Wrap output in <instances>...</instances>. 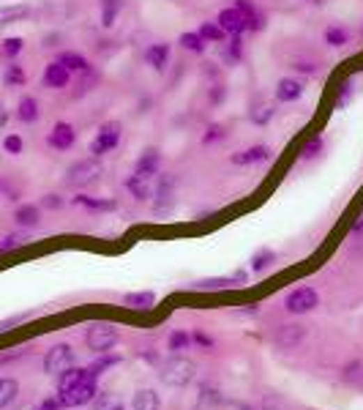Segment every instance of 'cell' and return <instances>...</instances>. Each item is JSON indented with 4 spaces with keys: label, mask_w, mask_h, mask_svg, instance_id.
<instances>
[{
    "label": "cell",
    "mask_w": 363,
    "mask_h": 410,
    "mask_svg": "<svg viewBox=\"0 0 363 410\" xmlns=\"http://www.w3.org/2000/svg\"><path fill=\"white\" fill-rule=\"evenodd\" d=\"M132 410H159V394L150 388L137 391L132 400Z\"/></svg>",
    "instance_id": "21"
},
{
    "label": "cell",
    "mask_w": 363,
    "mask_h": 410,
    "mask_svg": "<svg viewBox=\"0 0 363 410\" xmlns=\"http://www.w3.org/2000/svg\"><path fill=\"white\" fill-rule=\"evenodd\" d=\"M123 304H126L129 309H139V312H145V309H150V307L156 304V295H153V293H148V290H142V293H129V295H123Z\"/></svg>",
    "instance_id": "20"
},
{
    "label": "cell",
    "mask_w": 363,
    "mask_h": 410,
    "mask_svg": "<svg viewBox=\"0 0 363 410\" xmlns=\"http://www.w3.org/2000/svg\"><path fill=\"white\" fill-rule=\"evenodd\" d=\"M6 124H8V110L0 104V129H6Z\"/></svg>",
    "instance_id": "48"
},
{
    "label": "cell",
    "mask_w": 363,
    "mask_h": 410,
    "mask_svg": "<svg viewBox=\"0 0 363 410\" xmlns=\"http://www.w3.org/2000/svg\"><path fill=\"white\" fill-rule=\"evenodd\" d=\"M68 74H71V71H68L66 66H61L55 61V64H49L44 68V85L61 91V88H66L68 85Z\"/></svg>",
    "instance_id": "12"
},
{
    "label": "cell",
    "mask_w": 363,
    "mask_h": 410,
    "mask_svg": "<svg viewBox=\"0 0 363 410\" xmlns=\"http://www.w3.org/2000/svg\"><path fill=\"white\" fill-rule=\"evenodd\" d=\"M159 164H162V156H159V151H145L139 161H137V175L139 178H145V181H150L156 173H159Z\"/></svg>",
    "instance_id": "14"
},
{
    "label": "cell",
    "mask_w": 363,
    "mask_h": 410,
    "mask_svg": "<svg viewBox=\"0 0 363 410\" xmlns=\"http://www.w3.org/2000/svg\"><path fill=\"white\" fill-rule=\"evenodd\" d=\"M3 151L11 154V156H20V154H22V137H20V134H8V137L3 140Z\"/></svg>",
    "instance_id": "39"
},
{
    "label": "cell",
    "mask_w": 363,
    "mask_h": 410,
    "mask_svg": "<svg viewBox=\"0 0 363 410\" xmlns=\"http://www.w3.org/2000/svg\"><path fill=\"white\" fill-rule=\"evenodd\" d=\"M222 137H224V129L219 126V124H213V126H208L205 137H202V142H205V145H210V142H219Z\"/></svg>",
    "instance_id": "41"
},
{
    "label": "cell",
    "mask_w": 363,
    "mask_h": 410,
    "mask_svg": "<svg viewBox=\"0 0 363 410\" xmlns=\"http://www.w3.org/2000/svg\"><path fill=\"white\" fill-rule=\"evenodd\" d=\"M317 304H320V293H317L314 287H295V290L287 295V301H284V307H287L290 315H306V312H311Z\"/></svg>",
    "instance_id": "5"
},
{
    "label": "cell",
    "mask_w": 363,
    "mask_h": 410,
    "mask_svg": "<svg viewBox=\"0 0 363 410\" xmlns=\"http://www.w3.org/2000/svg\"><path fill=\"white\" fill-rule=\"evenodd\" d=\"M17 118H20L22 124H36V121H38V101H36L33 96H25V98L20 101Z\"/></svg>",
    "instance_id": "23"
},
{
    "label": "cell",
    "mask_w": 363,
    "mask_h": 410,
    "mask_svg": "<svg viewBox=\"0 0 363 410\" xmlns=\"http://www.w3.org/2000/svg\"><path fill=\"white\" fill-rule=\"evenodd\" d=\"M199 36H202L205 41H224L227 33L219 28V22H202V25H199Z\"/></svg>",
    "instance_id": "30"
},
{
    "label": "cell",
    "mask_w": 363,
    "mask_h": 410,
    "mask_svg": "<svg viewBox=\"0 0 363 410\" xmlns=\"http://www.w3.org/2000/svg\"><path fill=\"white\" fill-rule=\"evenodd\" d=\"M93 402H96V410H126L123 397L115 391H101V394H96Z\"/></svg>",
    "instance_id": "24"
},
{
    "label": "cell",
    "mask_w": 363,
    "mask_h": 410,
    "mask_svg": "<svg viewBox=\"0 0 363 410\" xmlns=\"http://www.w3.org/2000/svg\"><path fill=\"white\" fill-rule=\"evenodd\" d=\"M41 205L49 208V211H58V208H63V197H58V194H44Z\"/></svg>",
    "instance_id": "42"
},
{
    "label": "cell",
    "mask_w": 363,
    "mask_h": 410,
    "mask_svg": "<svg viewBox=\"0 0 363 410\" xmlns=\"http://www.w3.org/2000/svg\"><path fill=\"white\" fill-rule=\"evenodd\" d=\"M71 367H74V350H71V345H55L47 350V356H44V372L63 375Z\"/></svg>",
    "instance_id": "6"
},
{
    "label": "cell",
    "mask_w": 363,
    "mask_h": 410,
    "mask_svg": "<svg viewBox=\"0 0 363 410\" xmlns=\"http://www.w3.org/2000/svg\"><path fill=\"white\" fill-rule=\"evenodd\" d=\"M58 408H63V405H61V400H47V402H44L38 410H58Z\"/></svg>",
    "instance_id": "47"
},
{
    "label": "cell",
    "mask_w": 363,
    "mask_h": 410,
    "mask_svg": "<svg viewBox=\"0 0 363 410\" xmlns=\"http://www.w3.org/2000/svg\"><path fill=\"white\" fill-rule=\"evenodd\" d=\"M0 194H3L6 200H17V197H20V191L14 189V186H8L6 181H0Z\"/></svg>",
    "instance_id": "45"
},
{
    "label": "cell",
    "mask_w": 363,
    "mask_h": 410,
    "mask_svg": "<svg viewBox=\"0 0 363 410\" xmlns=\"http://www.w3.org/2000/svg\"><path fill=\"white\" fill-rule=\"evenodd\" d=\"M320 151H323V140H320V137H314V140H311V142L303 148V159H314L317 154H320Z\"/></svg>",
    "instance_id": "43"
},
{
    "label": "cell",
    "mask_w": 363,
    "mask_h": 410,
    "mask_svg": "<svg viewBox=\"0 0 363 410\" xmlns=\"http://www.w3.org/2000/svg\"><path fill=\"white\" fill-rule=\"evenodd\" d=\"M194 375H197V364L192 358H186V356H172L162 367V380L167 386H175V388L189 386L194 380Z\"/></svg>",
    "instance_id": "1"
},
{
    "label": "cell",
    "mask_w": 363,
    "mask_h": 410,
    "mask_svg": "<svg viewBox=\"0 0 363 410\" xmlns=\"http://www.w3.org/2000/svg\"><path fill=\"white\" fill-rule=\"evenodd\" d=\"M74 203L77 205H85V208H93V211H112L115 208V203H104V200H91V197H74Z\"/></svg>",
    "instance_id": "35"
},
{
    "label": "cell",
    "mask_w": 363,
    "mask_h": 410,
    "mask_svg": "<svg viewBox=\"0 0 363 410\" xmlns=\"http://www.w3.org/2000/svg\"><path fill=\"white\" fill-rule=\"evenodd\" d=\"M227 58H230L232 64H238V61H240V38H238V36H232V44H230V50H227Z\"/></svg>",
    "instance_id": "44"
},
{
    "label": "cell",
    "mask_w": 363,
    "mask_h": 410,
    "mask_svg": "<svg viewBox=\"0 0 363 410\" xmlns=\"http://www.w3.org/2000/svg\"><path fill=\"white\" fill-rule=\"evenodd\" d=\"M3 82H6L8 88H20V85H25V71H22V66H20V64H8V66H6Z\"/></svg>",
    "instance_id": "28"
},
{
    "label": "cell",
    "mask_w": 363,
    "mask_h": 410,
    "mask_svg": "<svg viewBox=\"0 0 363 410\" xmlns=\"http://www.w3.org/2000/svg\"><path fill=\"white\" fill-rule=\"evenodd\" d=\"M273 260H276V254L270 252V249H263V252H257L252 257V268H254V271H265Z\"/></svg>",
    "instance_id": "38"
},
{
    "label": "cell",
    "mask_w": 363,
    "mask_h": 410,
    "mask_svg": "<svg viewBox=\"0 0 363 410\" xmlns=\"http://www.w3.org/2000/svg\"><path fill=\"white\" fill-rule=\"evenodd\" d=\"M58 64L66 66L68 71H85V68H91L88 58L79 55V52H61V55H58Z\"/></svg>",
    "instance_id": "26"
},
{
    "label": "cell",
    "mask_w": 363,
    "mask_h": 410,
    "mask_svg": "<svg viewBox=\"0 0 363 410\" xmlns=\"http://www.w3.org/2000/svg\"><path fill=\"white\" fill-rule=\"evenodd\" d=\"M175 178L169 175V178H162V186L156 191V203H153V214L156 217H167V214H172V208H175Z\"/></svg>",
    "instance_id": "8"
},
{
    "label": "cell",
    "mask_w": 363,
    "mask_h": 410,
    "mask_svg": "<svg viewBox=\"0 0 363 410\" xmlns=\"http://www.w3.org/2000/svg\"><path fill=\"white\" fill-rule=\"evenodd\" d=\"M101 161L96 156L91 159H82V161H77V164H71L66 173V181L71 184V186H91V184H96L101 178Z\"/></svg>",
    "instance_id": "2"
},
{
    "label": "cell",
    "mask_w": 363,
    "mask_h": 410,
    "mask_svg": "<svg viewBox=\"0 0 363 410\" xmlns=\"http://www.w3.org/2000/svg\"><path fill=\"white\" fill-rule=\"evenodd\" d=\"M273 112H276V107H273V104H263V107H257V110L252 112V121H254L257 126H265V124L273 118Z\"/></svg>",
    "instance_id": "36"
},
{
    "label": "cell",
    "mask_w": 363,
    "mask_h": 410,
    "mask_svg": "<svg viewBox=\"0 0 363 410\" xmlns=\"http://www.w3.org/2000/svg\"><path fill=\"white\" fill-rule=\"evenodd\" d=\"M121 11H123V0H101V25L112 28Z\"/></svg>",
    "instance_id": "22"
},
{
    "label": "cell",
    "mask_w": 363,
    "mask_h": 410,
    "mask_svg": "<svg viewBox=\"0 0 363 410\" xmlns=\"http://www.w3.org/2000/svg\"><path fill=\"white\" fill-rule=\"evenodd\" d=\"M180 44H183L186 50H192V52H197L199 55V52H205V44H208V41H205L199 33H183V36H180Z\"/></svg>",
    "instance_id": "31"
},
{
    "label": "cell",
    "mask_w": 363,
    "mask_h": 410,
    "mask_svg": "<svg viewBox=\"0 0 363 410\" xmlns=\"http://www.w3.org/2000/svg\"><path fill=\"white\" fill-rule=\"evenodd\" d=\"M189 345H192V337L183 334V331H175V334L169 337V347H172V350H189Z\"/></svg>",
    "instance_id": "40"
},
{
    "label": "cell",
    "mask_w": 363,
    "mask_h": 410,
    "mask_svg": "<svg viewBox=\"0 0 363 410\" xmlns=\"http://www.w3.org/2000/svg\"><path fill=\"white\" fill-rule=\"evenodd\" d=\"M33 14L31 6L25 3H11V6H0V25H14V22H22Z\"/></svg>",
    "instance_id": "11"
},
{
    "label": "cell",
    "mask_w": 363,
    "mask_h": 410,
    "mask_svg": "<svg viewBox=\"0 0 363 410\" xmlns=\"http://www.w3.org/2000/svg\"><path fill=\"white\" fill-rule=\"evenodd\" d=\"M14 219L20 227H25V230H33L41 224V211L36 208V205H20L17 208V214H14Z\"/></svg>",
    "instance_id": "19"
},
{
    "label": "cell",
    "mask_w": 363,
    "mask_h": 410,
    "mask_svg": "<svg viewBox=\"0 0 363 410\" xmlns=\"http://www.w3.org/2000/svg\"><path fill=\"white\" fill-rule=\"evenodd\" d=\"M145 61L153 66L156 71H162L167 64H169V44H150L148 50H145Z\"/></svg>",
    "instance_id": "17"
},
{
    "label": "cell",
    "mask_w": 363,
    "mask_h": 410,
    "mask_svg": "<svg viewBox=\"0 0 363 410\" xmlns=\"http://www.w3.org/2000/svg\"><path fill=\"white\" fill-rule=\"evenodd\" d=\"M219 28L224 33H230V36H240V33L246 31V17L232 6V8H224L222 14H219Z\"/></svg>",
    "instance_id": "10"
},
{
    "label": "cell",
    "mask_w": 363,
    "mask_h": 410,
    "mask_svg": "<svg viewBox=\"0 0 363 410\" xmlns=\"http://www.w3.org/2000/svg\"><path fill=\"white\" fill-rule=\"evenodd\" d=\"M270 159V148L268 145H254V148H246L240 154H232V164H257V161H268Z\"/></svg>",
    "instance_id": "15"
},
{
    "label": "cell",
    "mask_w": 363,
    "mask_h": 410,
    "mask_svg": "<svg viewBox=\"0 0 363 410\" xmlns=\"http://www.w3.org/2000/svg\"><path fill=\"white\" fill-rule=\"evenodd\" d=\"M126 189L132 191L137 200H150V197H153V191H150V186H148V181H145V178H139L137 173H134L132 178L126 181Z\"/></svg>",
    "instance_id": "27"
},
{
    "label": "cell",
    "mask_w": 363,
    "mask_h": 410,
    "mask_svg": "<svg viewBox=\"0 0 363 410\" xmlns=\"http://www.w3.org/2000/svg\"><path fill=\"white\" fill-rule=\"evenodd\" d=\"M82 74H85V80H82V82L77 85V91H74V96H77V98H79V96H85V94H88V91H93V85L99 82V74H96V71H91V68H85Z\"/></svg>",
    "instance_id": "34"
},
{
    "label": "cell",
    "mask_w": 363,
    "mask_h": 410,
    "mask_svg": "<svg viewBox=\"0 0 363 410\" xmlns=\"http://www.w3.org/2000/svg\"><path fill=\"white\" fill-rule=\"evenodd\" d=\"M118 339H121L118 328H115V325H107V323L91 325V328H88V337H85V342H88V347H91L93 353H107V350H112V347L118 345Z\"/></svg>",
    "instance_id": "3"
},
{
    "label": "cell",
    "mask_w": 363,
    "mask_h": 410,
    "mask_svg": "<svg viewBox=\"0 0 363 410\" xmlns=\"http://www.w3.org/2000/svg\"><path fill=\"white\" fill-rule=\"evenodd\" d=\"M300 96H303V85L298 80H290V77L279 80V85H276V98L279 101H298Z\"/></svg>",
    "instance_id": "18"
},
{
    "label": "cell",
    "mask_w": 363,
    "mask_h": 410,
    "mask_svg": "<svg viewBox=\"0 0 363 410\" xmlns=\"http://www.w3.org/2000/svg\"><path fill=\"white\" fill-rule=\"evenodd\" d=\"M306 337V328L303 325H295V323H287V325H281L279 328V334H276V345L279 347H298V342Z\"/></svg>",
    "instance_id": "13"
},
{
    "label": "cell",
    "mask_w": 363,
    "mask_h": 410,
    "mask_svg": "<svg viewBox=\"0 0 363 410\" xmlns=\"http://www.w3.org/2000/svg\"><path fill=\"white\" fill-rule=\"evenodd\" d=\"M22 47H25V41H22L20 36H14V38H6V41H3L0 52H3V58H6V61H14V58L22 52Z\"/></svg>",
    "instance_id": "29"
},
{
    "label": "cell",
    "mask_w": 363,
    "mask_h": 410,
    "mask_svg": "<svg viewBox=\"0 0 363 410\" xmlns=\"http://www.w3.org/2000/svg\"><path fill=\"white\" fill-rule=\"evenodd\" d=\"M20 394V383L14 378H0V408H8Z\"/></svg>",
    "instance_id": "25"
},
{
    "label": "cell",
    "mask_w": 363,
    "mask_h": 410,
    "mask_svg": "<svg viewBox=\"0 0 363 410\" xmlns=\"http://www.w3.org/2000/svg\"><path fill=\"white\" fill-rule=\"evenodd\" d=\"M353 233H363V217L355 221V224H353Z\"/></svg>",
    "instance_id": "50"
},
{
    "label": "cell",
    "mask_w": 363,
    "mask_h": 410,
    "mask_svg": "<svg viewBox=\"0 0 363 410\" xmlns=\"http://www.w3.org/2000/svg\"><path fill=\"white\" fill-rule=\"evenodd\" d=\"M235 8H238L240 14H249V11H254V3H249V0H235Z\"/></svg>",
    "instance_id": "46"
},
{
    "label": "cell",
    "mask_w": 363,
    "mask_h": 410,
    "mask_svg": "<svg viewBox=\"0 0 363 410\" xmlns=\"http://www.w3.org/2000/svg\"><path fill=\"white\" fill-rule=\"evenodd\" d=\"M347 38H350V36H347L344 28H328V31H325V41H328L330 47H344Z\"/></svg>",
    "instance_id": "37"
},
{
    "label": "cell",
    "mask_w": 363,
    "mask_h": 410,
    "mask_svg": "<svg viewBox=\"0 0 363 410\" xmlns=\"http://www.w3.org/2000/svg\"><path fill=\"white\" fill-rule=\"evenodd\" d=\"M93 369H66L63 375H61V383H58V388L61 391H68V388H74V386H79V383H88V380H93Z\"/></svg>",
    "instance_id": "16"
},
{
    "label": "cell",
    "mask_w": 363,
    "mask_h": 410,
    "mask_svg": "<svg viewBox=\"0 0 363 410\" xmlns=\"http://www.w3.org/2000/svg\"><path fill=\"white\" fill-rule=\"evenodd\" d=\"M121 134H123V126L118 124V121H109V124H101L99 134H96V140L91 142V154L99 159L104 154H109L112 148H118V142H121Z\"/></svg>",
    "instance_id": "4"
},
{
    "label": "cell",
    "mask_w": 363,
    "mask_h": 410,
    "mask_svg": "<svg viewBox=\"0 0 363 410\" xmlns=\"http://www.w3.org/2000/svg\"><path fill=\"white\" fill-rule=\"evenodd\" d=\"M232 284H235V279L216 277V279H199V282H194V290H227Z\"/></svg>",
    "instance_id": "32"
},
{
    "label": "cell",
    "mask_w": 363,
    "mask_h": 410,
    "mask_svg": "<svg viewBox=\"0 0 363 410\" xmlns=\"http://www.w3.org/2000/svg\"><path fill=\"white\" fill-rule=\"evenodd\" d=\"M194 339H197L199 345H205V347H210V345H213V342H210V339H208V337H202V334H197V337H194Z\"/></svg>",
    "instance_id": "49"
},
{
    "label": "cell",
    "mask_w": 363,
    "mask_h": 410,
    "mask_svg": "<svg viewBox=\"0 0 363 410\" xmlns=\"http://www.w3.org/2000/svg\"><path fill=\"white\" fill-rule=\"evenodd\" d=\"M96 394H99V391H96V383L88 380V383H79V386H74V388H68V391H61V405H63V408H82V405L93 402Z\"/></svg>",
    "instance_id": "7"
},
{
    "label": "cell",
    "mask_w": 363,
    "mask_h": 410,
    "mask_svg": "<svg viewBox=\"0 0 363 410\" xmlns=\"http://www.w3.org/2000/svg\"><path fill=\"white\" fill-rule=\"evenodd\" d=\"M74 140H77V131H74L71 124H55L52 131H49V137H47V142L55 151H68L74 145Z\"/></svg>",
    "instance_id": "9"
},
{
    "label": "cell",
    "mask_w": 363,
    "mask_h": 410,
    "mask_svg": "<svg viewBox=\"0 0 363 410\" xmlns=\"http://www.w3.org/2000/svg\"><path fill=\"white\" fill-rule=\"evenodd\" d=\"M28 241V235H22V233H11V235H3L0 238V254L11 252V249H17V247H22Z\"/></svg>",
    "instance_id": "33"
}]
</instances>
